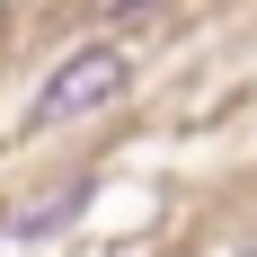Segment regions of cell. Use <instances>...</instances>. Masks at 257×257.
Listing matches in <instances>:
<instances>
[{
  "label": "cell",
  "mask_w": 257,
  "mask_h": 257,
  "mask_svg": "<svg viewBox=\"0 0 257 257\" xmlns=\"http://www.w3.org/2000/svg\"><path fill=\"white\" fill-rule=\"evenodd\" d=\"M151 9H160V0H106L98 18H106V27H142V18H151Z\"/></svg>",
  "instance_id": "obj_3"
},
{
  "label": "cell",
  "mask_w": 257,
  "mask_h": 257,
  "mask_svg": "<svg viewBox=\"0 0 257 257\" xmlns=\"http://www.w3.org/2000/svg\"><path fill=\"white\" fill-rule=\"evenodd\" d=\"M124 80H133V62L115 45H80V53H62L45 71V89L27 98V133H53V124H80V115H98V106H115L124 98Z\"/></svg>",
  "instance_id": "obj_1"
},
{
  "label": "cell",
  "mask_w": 257,
  "mask_h": 257,
  "mask_svg": "<svg viewBox=\"0 0 257 257\" xmlns=\"http://www.w3.org/2000/svg\"><path fill=\"white\" fill-rule=\"evenodd\" d=\"M80 204H89V195H80V186H62V195H45L36 213H18V222H9V239H53V231H71Z\"/></svg>",
  "instance_id": "obj_2"
}]
</instances>
